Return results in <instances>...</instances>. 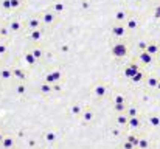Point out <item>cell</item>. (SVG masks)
I'll return each instance as SVG.
<instances>
[{
	"label": "cell",
	"mask_w": 160,
	"mask_h": 149,
	"mask_svg": "<svg viewBox=\"0 0 160 149\" xmlns=\"http://www.w3.org/2000/svg\"><path fill=\"white\" fill-rule=\"evenodd\" d=\"M14 146H16V140H14V137H11V135H5L3 142L0 143V148H3V149H14Z\"/></svg>",
	"instance_id": "1"
},
{
	"label": "cell",
	"mask_w": 160,
	"mask_h": 149,
	"mask_svg": "<svg viewBox=\"0 0 160 149\" xmlns=\"http://www.w3.org/2000/svg\"><path fill=\"white\" fill-rule=\"evenodd\" d=\"M44 140H45L47 143L53 145V143L58 142V135H56V132H53V131H47V132L44 134Z\"/></svg>",
	"instance_id": "2"
},
{
	"label": "cell",
	"mask_w": 160,
	"mask_h": 149,
	"mask_svg": "<svg viewBox=\"0 0 160 149\" xmlns=\"http://www.w3.org/2000/svg\"><path fill=\"white\" fill-rule=\"evenodd\" d=\"M82 117H84V120H86V121H89V120L92 118V112H84V115H82Z\"/></svg>",
	"instance_id": "3"
},
{
	"label": "cell",
	"mask_w": 160,
	"mask_h": 149,
	"mask_svg": "<svg viewBox=\"0 0 160 149\" xmlns=\"http://www.w3.org/2000/svg\"><path fill=\"white\" fill-rule=\"evenodd\" d=\"M3 138H5V134H3V132H2V131H0V143H2V142H3Z\"/></svg>",
	"instance_id": "4"
},
{
	"label": "cell",
	"mask_w": 160,
	"mask_h": 149,
	"mask_svg": "<svg viewBox=\"0 0 160 149\" xmlns=\"http://www.w3.org/2000/svg\"><path fill=\"white\" fill-rule=\"evenodd\" d=\"M39 149H42V148H39Z\"/></svg>",
	"instance_id": "5"
},
{
	"label": "cell",
	"mask_w": 160,
	"mask_h": 149,
	"mask_svg": "<svg viewBox=\"0 0 160 149\" xmlns=\"http://www.w3.org/2000/svg\"><path fill=\"white\" fill-rule=\"evenodd\" d=\"M0 149H3V148H0Z\"/></svg>",
	"instance_id": "6"
}]
</instances>
